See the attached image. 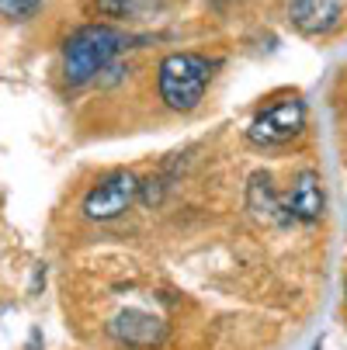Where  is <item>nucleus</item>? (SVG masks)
<instances>
[{
	"instance_id": "obj_1",
	"label": "nucleus",
	"mask_w": 347,
	"mask_h": 350,
	"mask_svg": "<svg viewBox=\"0 0 347 350\" xmlns=\"http://www.w3.org/2000/svg\"><path fill=\"white\" fill-rule=\"evenodd\" d=\"M125 35L112 25H83L77 28L66 45H63V77L66 83L80 87L87 80H94L97 73H105L115 56L125 49Z\"/></svg>"
},
{
	"instance_id": "obj_2",
	"label": "nucleus",
	"mask_w": 347,
	"mask_h": 350,
	"mask_svg": "<svg viewBox=\"0 0 347 350\" xmlns=\"http://www.w3.org/2000/svg\"><path fill=\"white\" fill-rule=\"evenodd\" d=\"M212 80V63L198 53H170L157 70V87L170 111H194Z\"/></svg>"
},
{
	"instance_id": "obj_3",
	"label": "nucleus",
	"mask_w": 347,
	"mask_h": 350,
	"mask_svg": "<svg viewBox=\"0 0 347 350\" xmlns=\"http://www.w3.org/2000/svg\"><path fill=\"white\" fill-rule=\"evenodd\" d=\"M306 129V105L299 101V97H285V101H274L268 105L254 122L250 129H246V139H250L254 146H285L292 142L295 135H299Z\"/></svg>"
},
{
	"instance_id": "obj_4",
	"label": "nucleus",
	"mask_w": 347,
	"mask_h": 350,
	"mask_svg": "<svg viewBox=\"0 0 347 350\" xmlns=\"http://www.w3.org/2000/svg\"><path fill=\"white\" fill-rule=\"evenodd\" d=\"M139 194V177L132 170H115L105 180H97L87 198H83V215L94 222H108L118 219L122 212H129V205L136 202Z\"/></svg>"
},
{
	"instance_id": "obj_5",
	"label": "nucleus",
	"mask_w": 347,
	"mask_h": 350,
	"mask_svg": "<svg viewBox=\"0 0 347 350\" xmlns=\"http://www.w3.org/2000/svg\"><path fill=\"white\" fill-rule=\"evenodd\" d=\"M112 336L122 340L125 347H157L167 340V323L150 316V312L125 309L122 316L112 319Z\"/></svg>"
},
{
	"instance_id": "obj_6",
	"label": "nucleus",
	"mask_w": 347,
	"mask_h": 350,
	"mask_svg": "<svg viewBox=\"0 0 347 350\" xmlns=\"http://www.w3.org/2000/svg\"><path fill=\"white\" fill-rule=\"evenodd\" d=\"M323 180L316 170H299L292 180V191H288V215L292 219H303V222H316L323 215Z\"/></svg>"
},
{
	"instance_id": "obj_7",
	"label": "nucleus",
	"mask_w": 347,
	"mask_h": 350,
	"mask_svg": "<svg viewBox=\"0 0 347 350\" xmlns=\"http://www.w3.org/2000/svg\"><path fill=\"white\" fill-rule=\"evenodd\" d=\"M246 208H250L254 219H261V222H278L281 205H278V194H274L268 174H254L250 177V187H246Z\"/></svg>"
},
{
	"instance_id": "obj_8",
	"label": "nucleus",
	"mask_w": 347,
	"mask_h": 350,
	"mask_svg": "<svg viewBox=\"0 0 347 350\" xmlns=\"http://www.w3.org/2000/svg\"><path fill=\"white\" fill-rule=\"evenodd\" d=\"M90 8L101 18H136L150 8V0H90Z\"/></svg>"
},
{
	"instance_id": "obj_9",
	"label": "nucleus",
	"mask_w": 347,
	"mask_h": 350,
	"mask_svg": "<svg viewBox=\"0 0 347 350\" xmlns=\"http://www.w3.org/2000/svg\"><path fill=\"white\" fill-rule=\"evenodd\" d=\"M326 4L323 0H292L288 4V18L299 25V28H306V31H320V11H323Z\"/></svg>"
},
{
	"instance_id": "obj_10",
	"label": "nucleus",
	"mask_w": 347,
	"mask_h": 350,
	"mask_svg": "<svg viewBox=\"0 0 347 350\" xmlns=\"http://www.w3.org/2000/svg\"><path fill=\"white\" fill-rule=\"evenodd\" d=\"M45 4V0H0V18L8 21H28L38 14V8Z\"/></svg>"
},
{
	"instance_id": "obj_11",
	"label": "nucleus",
	"mask_w": 347,
	"mask_h": 350,
	"mask_svg": "<svg viewBox=\"0 0 347 350\" xmlns=\"http://www.w3.org/2000/svg\"><path fill=\"white\" fill-rule=\"evenodd\" d=\"M344 302H347V281H344Z\"/></svg>"
}]
</instances>
